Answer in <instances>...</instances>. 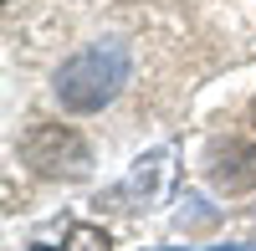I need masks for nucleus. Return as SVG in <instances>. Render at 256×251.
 I'll list each match as a JSON object with an SVG mask.
<instances>
[{"label":"nucleus","mask_w":256,"mask_h":251,"mask_svg":"<svg viewBox=\"0 0 256 251\" xmlns=\"http://www.w3.org/2000/svg\"><path fill=\"white\" fill-rule=\"evenodd\" d=\"M128 82V46L123 41H92L56 72V98L67 113H98Z\"/></svg>","instance_id":"f257e3e1"},{"label":"nucleus","mask_w":256,"mask_h":251,"mask_svg":"<svg viewBox=\"0 0 256 251\" xmlns=\"http://www.w3.org/2000/svg\"><path fill=\"white\" fill-rule=\"evenodd\" d=\"M20 159L31 164L36 174H88V144H82L72 128H62V123H41V128H31L26 138H20Z\"/></svg>","instance_id":"f03ea898"},{"label":"nucleus","mask_w":256,"mask_h":251,"mask_svg":"<svg viewBox=\"0 0 256 251\" xmlns=\"http://www.w3.org/2000/svg\"><path fill=\"white\" fill-rule=\"evenodd\" d=\"M72 251H108V236H98V231H77V236H72Z\"/></svg>","instance_id":"7ed1b4c3"},{"label":"nucleus","mask_w":256,"mask_h":251,"mask_svg":"<svg viewBox=\"0 0 256 251\" xmlns=\"http://www.w3.org/2000/svg\"><path fill=\"white\" fill-rule=\"evenodd\" d=\"M210 251H256V246H210Z\"/></svg>","instance_id":"20e7f679"},{"label":"nucleus","mask_w":256,"mask_h":251,"mask_svg":"<svg viewBox=\"0 0 256 251\" xmlns=\"http://www.w3.org/2000/svg\"><path fill=\"white\" fill-rule=\"evenodd\" d=\"M31 251H56V246H31Z\"/></svg>","instance_id":"39448f33"},{"label":"nucleus","mask_w":256,"mask_h":251,"mask_svg":"<svg viewBox=\"0 0 256 251\" xmlns=\"http://www.w3.org/2000/svg\"><path fill=\"white\" fill-rule=\"evenodd\" d=\"M251 118H256V108H251Z\"/></svg>","instance_id":"423d86ee"}]
</instances>
